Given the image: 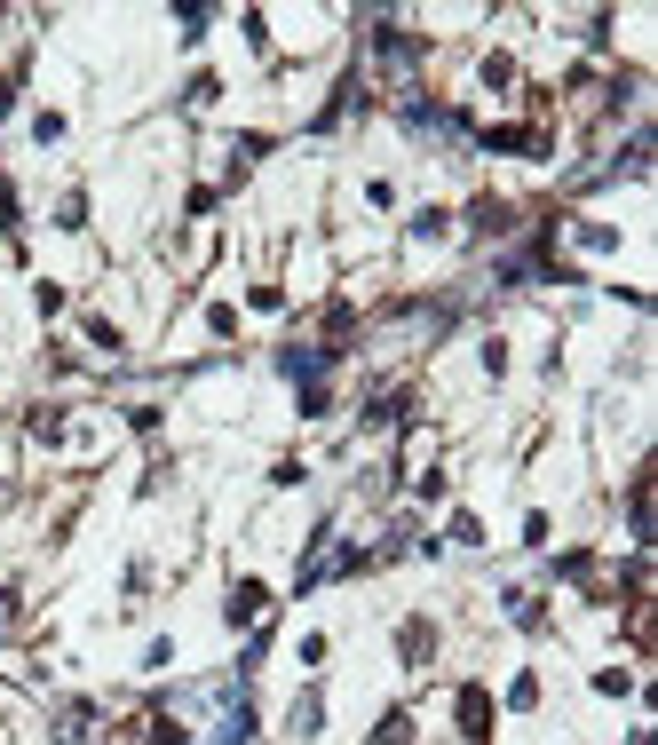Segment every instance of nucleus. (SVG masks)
<instances>
[{"instance_id":"f257e3e1","label":"nucleus","mask_w":658,"mask_h":745,"mask_svg":"<svg viewBox=\"0 0 658 745\" xmlns=\"http://www.w3.org/2000/svg\"><path fill=\"white\" fill-rule=\"evenodd\" d=\"M571 246L579 254H619V230L611 222H571Z\"/></svg>"},{"instance_id":"f03ea898","label":"nucleus","mask_w":658,"mask_h":745,"mask_svg":"<svg viewBox=\"0 0 658 745\" xmlns=\"http://www.w3.org/2000/svg\"><path fill=\"white\" fill-rule=\"evenodd\" d=\"M397 650H405V658L421 666V658L437 650V627H429V619H405V635H397Z\"/></svg>"},{"instance_id":"7ed1b4c3","label":"nucleus","mask_w":658,"mask_h":745,"mask_svg":"<svg viewBox=\"0 0 658 745\" xmlns=\"http://www.w3.org/2000/svg\"><path fill=\"white\" fill-rule=\"evenodd\" d=\"M508 706H516V714H532V706H540V666H524V674L508 682Z\"/></svg>"},{"instance_id":"20e7f679","label":"nucleus","mask_w":658,"mask_h":745,"mask_svg":"<svg viewBox=\"0 0 658 745\" xmlns=\"http://www.w3.org/2000/svg\"><path fill=\"white\" fill-rule=\"evenodd\" d=\"M373 745H413V714H381V730H373Z\"/></svg>"},{"instance_id":"39448f33","label":"nucleus","mask_w":658,"mask_h":745,"mask_svg":"<svg viewBox=\"0 0 658 745\" xmlns=\"http://www.w3.org/2000/svg\"><path fill=\"white\" fill-rule=\"evenodd\" d=\"M246 310H254V318H278V310H286V286H254Z\"/></svg>"},{"instance_id":"423d86ee","label":"nucleus","mask_w":658,"mask_h":745,"mask_svg":"<svg viewBox=\"0 0 658 745\" xmlns=\"http://www.w3.org/2000/svg\"><path fill=\"white\" fill-rule=\"evenodd\" d=\"M56 222L80 230V222H88V191H64V199H56Z\"/></svg>"},{"instance_id":"0eeeda50","label":"nucleus","mask_w":658,"mask_h":745,"mask_svg":"<svg viewBox=\"0 0 658 745\" xmlns=\"http://www.w3.org/2000/svg\"><path fill=\"white\" fill-rule=\"evenodd\" d=\"M627 682H635L627 666H603V674H595V698H627Z\"/></svg>"}]
</instances>
